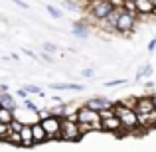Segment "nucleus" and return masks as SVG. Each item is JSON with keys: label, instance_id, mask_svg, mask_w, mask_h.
Instances as JSON below:
<instances>
[{"label": "nucleus", "instance_id": "ddd939ff", "mask_svg": "<svg viewBox=\"0 0 156 152\" xmlns=\"http://www.w3.org/2000/svg\"><path fill=\"white\" fill-rule=\"evenodd\" d=\"M154 8L156 6L150 2V0H136V12H138V16H152Z\"/></svg>", "mask_w": 156, "mask_h": 152}, {"label": "nucleus", "instance_id": "a211bd4d", "mask_svg": "<svg viewBox=\"0 0 156 152\" xmlns=\"http://www.w3.org/2000/svg\"><path fill=\"white\" fill-rule=\"evenodd\" d=\"M152 73H154V67H152L150 63H146L144 67L138 69V73H136V77H134V79H136V81H142V77H144V79H148Z\"/></svg>", "mask_w": 156, "mask_h": 152}, {"label": "nucleus", "instance_id": "5701e85b", "mask_svg": "<svg viewBox=\"0 0 156 152\" xmlns=\"http://www.w3.org/2000/svg\"><path fill=\"white\" fill-rule=\"evenodd\" d=\"M122 10L129 12V14L138 16V12H136V2H133V0H125V6H122Z\"/></svg>", "mask_w": 156, "mask_h": 152}, {"label": "nucleus", "instance_id": "ea45409f", "mask_svg": "<svg viewBox=\"0 0 156 152\" xmlns=\"http://www.w3.org/2000/svg\"><path fill=\"white\" fill-rule=\"evenodd\" d=\"M152 16H156V8H154V12H152Z\"/></svg>", "mask_w": 156, "mask_h": 152}, {"label": "nucleus", "instance_id": "f3484780", "mask_svg": "<svg viewBox=\"0 0 156 152\" xmlns=\"http://www.w3.org/2000/svg\"><path fill=\"white\" fill-rule=\"evenodd\" d=\"M50 113L55 115V117H61V118H63L65 115H67V105H65V103H55V105L50 107Z\"/></svg>", "mask_w": 156, "mask_h": 152}, {"label": "nucleus", "instance_id": "9b49d317", "mask_svg": "<svg viewBox=\"0 0 156 152\" xmlns=\"http://www.w3.org/2000/svg\"><path fill=\"white\" fill-rule=\"evenodd\" d=\"M32 134H34L36 146H38V144H44V142H48V134H46V130H44V126H42V122H40V121L32 125Z\"/></svg>", "mask_w": 156, "mask_h": 152}, {"label": "nucleus", "instance_id": "7c9ffc66", "mask_svg": "<svg viewBox=\"0 0 156 152\" xmlns=\"http://www.w3.org/2000/svg\"><path fill=\"white\" fill-rule=\"evenodd\" d=\"M81 75H83V77H93V75H95V69H93V67H87V69H83V71H81Z\"/></svg>", "mask_w": 156, "mask_h": 152}, {"label": "nucleus", "instance_id": "473e14b6", "mask_svg": "<svg viewBox=\"0 0 156 152\" xmlns=\"http://www.w3.org/2000/svg\"><path fill=\"white\" fill-rule=\"evenodd\" d=\"M111 4H113L115 8H122L125 6V0H111Z\"/></svg>", "mask_w": 156, "mask_h": 152}, {"label": "nucleus", "instance_id": "58836bf2", "mask_svg": "<svg viewBox=\"0 0 156 152\" xmlns=\"http://www.w3.org/2000/svg\"><path fill=\"white\" fill-rule=\"evenodd\" d=\"M150 2H152V4H154V6H156V0H150Z\"/></svg>", "mask_w": 156, "mask_h": 152}, {"label": "nucleus", "instance_id": "aec40b11", "mask_svg": "<svg viewBox=\"0 0 156 152\" xmlns=\"http://www.w3.org/2000/svg\"><path fill=\"white\" fill-rule=\"evenodd\" d=\"M46 10H48V14H50L51 18H55V20H59L61 16H63V10H61V8H57V6H53V4H48Z\"/></svg>", "mask_w": 156, "mask_h": 152}, {"label": "nucleus", "instance_id": "39448f33", "mask_svg": "<svg viewBox=\"0 0 156 152\" xmlns=\"http://www.w3.org/2000/svg\"><path fill=\"white\" fill-rule=\"evenodd\" d=\"M136 18H138V16L129 14V12L122 10L121 18H119V24H117V32H119V34H125V36L133 34L134 28H136Z\"/></svg>", "mask_w": 156, "mask_h": 152}, {"label": "nucleus", "instance_id": "b1692460", "mask_svg": "<svg viewBox=\"0 0 156 152\" xmlns=\"http://www.w3.org/2000/svg\"><path fill=\"white\" fill-rule=\"evenodd\" d=\"M125 83H129V79H111V81H107L103 85L107 89H113V87H119V85H125Z\"/></svg>", "mask_w": 156, "mask_h": 152}, {"label": "nucleus", "instance_id": "6e6552de", "mask_svg": "<svg viewBox=\"0 0 156 152\" xmlns=\"http://www.w3.org/2000/svg\"><path fill=\"white\" fill-rule=\"evenodd\" d=\"M85 105L91 107V109H95V111H103V109H109V107H115V101L107 99V97L97 95V97H91V99L85 103Z\"/></svg>", "mask_w": 156, "mask_h": 152}, {"label": "nucleus", "instance_id": "cd10ccee", "mask_svg": "<svg viewBox=\"0 0 156 152\" xmlns=\"http://www.w3.org/2000/svg\"><path fill=\"white\" fill-rule=\"evenodd\" d=\"M44 51L55 53V51H57V46H55V44H51V42H46V44H44Z\"/></svg>", "mask_w": 156, "mask_h": 152}, {"label": "nucleus", "instance_id": "4468645a", "mask_svg": "<svg viewBox=\"0 0 156 152\" xmlns=\"http://www.w3.org/2000/svg\"><path fill=\"white\" fill-rule=\"evenodd\" d=\"M53 91H83V85L79 83H50Z\"/></svg>", "mask_w": 156, "mask_h": 152}, {"label": "nucleus", "instance_id": "c756f323", "mask_svg": "<svg viewBox=\"0 0 156 152\" xmlns=\"http://www.w3.org/2000/svg\"><path fill=\"white\" fill-rule=\"evenodd\" d=\"M16 97H20V99H28V97H30V93L26 91V89H16Z\"/></svg>", "mask_w": 156, "mask_h": 152}, {"label": "nucleus", "instance_id": "423d86ee", "mask_svg": "<svg viewBox=\"0 0 156 152\" xmlns=\"http://www.w3.org/2000/svg\"><path fill=\"white\" fill-rule=\"evenodd\" d=\"M77 122H101V115L91 107L81 105L77 107Z\"/></svg>", "mask_w": 156, "mask_h": 152}, {"label": "nucleus", "instance_id": "f704fd0d", "mask_svg": "<svg viewBox=\"0 0 156 152\" xmlns=\"http://www.w3.org/2000/svg\"><path fill=\"white\" fill-rule=\"evenodd\" d=\"M42 59H44V61H48V63H51V53L42 51Z\"/></svg>", "mask_w": 156, "mask_h": 152}, {"label": "nucleus", "instance_id": "7ed1b4c3", "mask_svg": "<svg viewBox=\"0 0 156 152\" xmlns=\"http://www.w3.org/2000/svg\"><path fill=\"white\" fill-rule=\"evenodd\" d=\"M44 126V130H46L48 134V140H59L61 136V117H55V115H51V117L44 118V121H40Z\"/></svg>", "mask_w": 156, "mask_h": 152}, {"label": "nucleus", "instance_id": "72a5a7b5", "mask_svg": "<svg viewBox=\"0 0 156 152\" xmlns=\"http://www.w3.org/2000/svg\"><path fill=\"white\" fill-rule=\"evenodd\" d=\"M10 2H14V4H18L20 8H30V4H26L24 0H10Z\"/></svg>", "mask_w": 156, "mask_h": 152}, {"label": "nucleus", "instance_id": "6ab92c4d", "mask_svg": "<svg viewBox=\"0 0 156 152\" xmlns=\"http://www.w3.org/2000/svg\"><path fill=\"white\" fill-rule=\"evenodd\" d=\"M10 133H12L10 125H8V122H0V142H6L8 136H10Z\"/></svg>", "mask_w": 156, "mask_h": 152}, {"label": "nucleus", "instance_id": "1a4fd4ad", "mask_svg": "<svg viewBox=\"0 0 156 152\" xmlns=\"http://www.w3.org/2000/svg\"><path fill=\"white\" fill-rule=\"evenodd\" d=\"M20 136H22V148H34V134H32V125L24 122L22 129H20Z\"/></svg>", "mask_w": 156, "mask_h": 152}, {"label": "nucleus", "instance_id": "9d476101", "mask_svg": "<svg viewBox=\"0 0 156 152\" xmlns=\"http://www.w3.org/2000/svg\"><path fill=\"white\" fill-rule=\"evenodd\" d=\"M71 32H73V36H75V38L87 40L89 38V24L85 22V20H77V22H73Z\"/></svg>", "mask_w": 156, "mask_h": 152}, {"label": "nucleus", "instance_id": "e433bc0d", "mask_svg": "<svg viewBox=\"0 0 156 152\" xmlns=\"http://www.w3.org/2000/svg\"><path fill=\"white\" fill-rule=\"evenodd\" d=\"M6 91H10V87L6 83H0V93H6Z\"/></svg>", "mask_w": 156, "mask_h": 152}, {"label": "nucleus", "instance_id": "c9c22d12", "mask_svg": "<svg viewBox=\"0 0 156 152\" xmlns=\"http://www.w3.org/2000/svg\"><path fill=\"white\" fill-rule=\"evenodd\" d=\"M22 51H24V53H26V55H28V57H32V59H38V55H36V53H34V51H32V50H22Z\"/></svg>", "mask_w": 156, "mask_h": 152}, {"label": "nucleus", "instance_id": "f8f14e48", "mask_svg": "<svg viewBox=\"0 0 156 152\" xmlns=\"http://www.w3.org/2000/svg\"><path fill=\"white\" fill-rule=\"evenodd\" d=\"M0 107H6L10 111H18V101H16V97L10 91L0 93Z\"/></svg>", "mask_w": 156, "mask_h": 152}, {"label": "nucleus", "instance_id": "c85d7f7f", "mask_svg": "<svg viewBox=\"0 0 156 152\" xmlns=\"http://www.w3.org/2000/svg\"><path fill=\"white\" fill-rule=\"evenodd\" d=\"M36 115H38V118H40V121H44V118H48V117H51V113H50V109H40V111H38V113H36Z\"/></svg>", "mask_w": 156, "mask_h": 152}, {"label": "nucleus", "instance_id": "2eb2a0df", "mask_svg": "<svg viewBox=\"0 0 156 152\" xmlns=\"http://www.w3.org/2000/svg\"><path fill=\"white\" fill-rule=\"evenodd\" d=\"M14 118H16V111H10V109H6V107H0V122H8V125H10Z\"/></svg>", "mask_w": 156, "mask_h": 152}, {"label": "nucleus", "instance_id": "0eeeda50", "mask_svg": "<svg viewBox=\"0 0 156 152\" xmlns=\"http://www.w3.org/2000/svg\"><path fill=\"white\" fill-rule=\"evenodd\" d=\"M134 111H136V115H146V113H152V111H156V109H154V99H152V95H142V97H138Z\"/></svg>", "mask_w": 156, "mask_h": 152}, {"label": "nucleus", "instance_id": "393cba45", "mask_svg": "<svg viewBox=\"0 0 156 152\" xmlns=\"http://www.w3.org/2000/svg\"><path fill=\"white\" fill-rule=\"evenodd\" d=\"M136 101H138V97H125V99H121L119 103H122V105L129 107V109H134V107H136Z\"/></svg>", "mask_w": 156, "mask_h": 152}, {"label": "nucleus", "instance_id": "a878e982", "mask_svg": "<svg viewBox=\"0 0 156 152\" xmlns=\"http://www.w3.org/2000/svg\"><path fill=\"white\" fill-rule=\"evenodd\" d=\"M99 115H101V121L103 118H109V117H115V107H109V109H103V111H99Z\"/></svg>", "mask_w": 156, "mask_h": 152}, {"label": "nucleus", "instance_id": "dca6fc26", "mask_svg": "<svg viewBox=\"0 0 156 152\" xmlns=\"http://www.w3.org/2000/svg\"><path fill=\"white\" fill-rule=\"evenodd\" d=\"M61 10H69V12H83L85 6H79L75 0H63L61 2Z\"/></svg>", "mask_w": 156, "mask_h": 152}, {"label": "nucleus", "instance_id": "f257e3e1", "mask_svg": "<svg viewBox=\"0 0 156 152\" xmlns=\"http://www.w3.org/2000/svg\"><path fill=\"white\" fill-rule=\"evenodd\" d=\"M115 113H117V117L121 118V122H122V126L126 129V133H138L140 134L144 129H140V125H138V115H136V111L134 109H129V107H125L122 103H119V101H115ZM146 133V130H144Z\"/></svg>", "mask_w": 156, "mask_h": 152}, {"label": "nucleus", "instance_id": "4be33fe9", "mask_svg": "<svg viewBox=\"0 0 156 152\" xmlns=\"http://www.w3.org/2000/svg\"><path fill=\"white\" fill-rule=\"evenodd\" d=\"M22 107H24L26 111H30V113H34V115H36V113L40 111V107L36 105V103L32 101V99H24V101H22Z\"/></svg>", "mask_w": 156, "mask_h": 152}, {"label": "nucleus", "instance_id": "20e7f679", "mask_svg": "<svg viewBox=\"0 0 156 152\" xmlns=\"http://www.w3.org/2000/svg\"><path fill=\"white\" fill-rule=\"evenodd\" d=\"M101 125H103V133L117 134V136H125V134H129V133H126V129L122 126L121 118H119L117 115H115V117H109V118H103Z\"/></svg>", "mask_w": 156, "mask_h": 152}, {"label": "nucleus", "instance_id": "412c9836", "mask_svg": "<svg viewBox=\"0 0 156 152\" xmlns=\"http://www.w3.org/2000/svg\"><path fill=\"white\" fill-rule=\"evenodd\" d=\"M6 142H8V144H14V146H22V136H20V133H16V130H12Z\"/></svg>", "mask_w": 156, "mask_h": 152}, {"label": "nucleus", "instance_id": "bb28decb", "mask_svg": "<svg viewBox=\"0 0 156 152\" xmlns=\"http://www.w3.org/2000/svg\"><path fill=\"white\" fill-rule=\"evenodd\" d=\"M24 89H26V91L30 93V95H40V93H42V89H40L38 85H32V83H28Z\"/></svg>", "mask_w": 156, "mask_h": 152}, {"label": "nucleus", "instance_id": "2f4dec72", "mask_svg": "<svg viewBox=\"0 0 156 152\" xmlns=\"http://www.w3.org/2000/svg\"><path fill=\"white\" fill-rule=\"evenodd\" d=\"M146 50H148L150 53H152V51L156 50V38H154V40H150V42H148V46H146Z\"/></svg>", "mask_w": 156, "mask_h": 152}, {"label": "nucleus", "instance_id": "4c0bfd02", "mask_svg": "<svg viewBox=\"0 0 156 152\" xmlns=\"http://www.w3.org/2000/svg\"><path fill=\"white\" fill-rule=\"evenodd\" d=\"M152 99H154V109H156V95H152Z\"/></svg>", "mask_w": 156, "mask_h": 152}, {"label": "nucleus", "instance_id": "f03ea898", "mask_svg": "<svg viewBox=\"0 0 156 152\" xmlns=\"http://www.w3.org/2000/svg\"><path fill=\"white\" fill-rule=\"evenodd\" d=\"M81 133H79V122H73L69 118H61V142H79L81 140Z\"/></svg>", "mask_w": 156, "mask_h": 152}]
</instances>
